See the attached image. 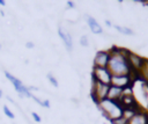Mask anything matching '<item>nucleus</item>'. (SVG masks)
I'll return each instance as SVG.
<instances>
[{"mask_svg":"<svg viewBox=\"0 0 148 124\" xmlns=\"http://www.w3.org/2000/svg\"><path fill=\"white\" fill-rule=\"evenodd\" d=\"M110 60L109 51H98L94 58V67H108Z\"/></svg>","mask_w":148,"mask_h":124,"instance_id":"7","label":"nucleus"},{"mask_svg":"<svg viewBox=\"0 0 148 124\" xmlns=\"http://www.w3.org/2000/svg\"><path fill=\"white\" fill-rule=\"evenodd\" d=\"M67 6H68L69 8H75V5H74L73 1H67Z\"/></svg>","mask_w":148,"mask_h":124,"instance_id":"22","label":"nucleus"},{"mask_svg":"<svg viewBox=\"0 0 148 124\" xmlns=\"http://www.w3.org/2000/svg\"><path fill=\"white\" fill-rule=\"evenodd\" d=\"M123 90L121 88H118V87H114V86H110L109 88V92H108V96L106 99L111 100V101H117L119 102L121 95H123Z\"/></svg>","mask_w":148,"mask_h":124,"instance_id":"10","label":"nucleus"},{"mask_svg":"<svg viewBox=\"0 0 148 124\" xmlns=\"http://www.w3.org/2000/svg\"><path fill=\"white\" fill-rule=\"evenodd\" d=\"M109 88H110V85H104V83H101V82L91 79V93H90V96H91L92 101L96 104H98L101 101L105 100L106 96H108Z\"/></svg>","mask_w":148,"mask_h":124,"instance_id":"3","label":"nucleus"},{"mask_svg":"<svg viewBox=\"0 0 148 124\" xmlns=\"http://www.w3.org/2000/svg\"><path fill=\"white\" fill-rule=\"evenodd\" d=\"M127 124H148V112L143 110L136 112L128 119Z\"/></svg>","mask_w":148,"mask_h":124,"instance_id":"8","label":"nucleus"},{"mask_svg":"<svg viewBox=\"0 0 148 124\" xmlns=\"http://www.w3.org/2000/svg\"><path fill=\"white\" fill-rule=\"evenodd\" d=\"M111 73L109 72L108 67H92L91 72V79L104 83V85H110L111 83Z\"/></svg>","mask_w":148,"mask_h":124,"instance_id":"4","label":"nucleus"},{"mask_svg":"<svg viewBox=\"0 0 148 124\" xmlns=\"http://www.w3.org/2000/svg\"><path fill=\"white\" fill-rule=\"evenodd\" d=\"M5 75H6V78L13 83V86H14V88H15V90L20 94V96H28V97H31L32 96V94L29 92V89H28V87L27 86H24L17 78H15L14 75H12L9 72H7V71H5Z\"/></svg>","mask_w":148,"mask_h":124,"instance_id":"6","label":"nucleus"},{"mask_svg":"<svg viewBox=\"0 0 148 124\" xmlns=\"http://www.w3.org/2000/svg\"><path fill=\"white\" fill-rule=\"evenodd\" d=\"M0 49H1V45H0Z\"/></svg>","mask_w":148,"mask_h":124,"instance_id":"26","label":"nucleus"},{"mask_svg":"<svg viewBox=\"0 0 148 124\" xmlns=\"http://www.w3.org/2000/svg\"><path fill=\"white\" fill-rule=\"evenodd\" d=\"M97 107L99 108V110L102 111V114L111 122V121H114L119 117L123 116V111H124V108L121 107V104L117 101H111L109 99H105L103 101H101Z\"/></svg>","mask_w":148,"mask_h":124,"instance_id":"2","label":"nucleus"},{"mask_svg":"<svg viewBox=\"0 0 148 124\" xmlns=\"http://www.w3.org/2000/svg\"><path fill=\"white\" fill-rule=\"evenodd\" d=\"M0 5H1V6H5V5H6V1H5V0H0Z\"/></svg>","mask_w":148,"mask_h":124,"instance_id":"24","label":"nucleus"},{"mask_svg":"<svg viewBox=\"0 0 148 124\" xmlns=\"http://www.w3.org/2000/svg\"><path fill=\"white\" fill-rule=\"evenodd\" d=\"M31 97H32V99H34V100H35V101H36V102H37L38 104H40V105H43V101H42L40 99H38V97H37V96H35V95H32Z\"/></svg>","mask_w":148,"mask_h":124,"instance_id":"19","label":"nucleus"},{"mask_svg":"<svg viewBox=\"0 0 148 124\" xmlns=\"http://www.w3.org/2000/svg\"><path fill=\"white\" fill-rule=\"evenodd\" d=\"M47 80L51 82V85H52V86L58 87V81H57V79H56L51 73H49V74H47Z\"/></svg>","mask_w":148,"mask_h":124,"instance_id":"15","label":"nucleus"},{"mask_svg":"<svg viewBox=\"0 0 148 124\" xmlns=\"http://www.w3.org/2000/svg\"><path fill=\"white\" fill-rule=\"evenodd\" d=\"M25 46H27V48H29V49H32V48L35 46V44H34L32 42H27V44H25Z\"/></svg>","mask_w":148,"mask_h":124,"instance_id":"21","label":"nucleus"},{"mask_svg":"<svg viewBox=\"0 0 148 124\" xmlns=\"http://www.w3.org/2000/svg\"><path fill=\"white\" fill-rule=\"evenodd\" d=\"M80 44L83 45V46H88L89 45V42H88V37L87 36H82L80 38Z\"/></svg>","mask_w":148,"mask_h":124,"instance_id":"17","label":"nucleus"},{"mask_svg":"<svg viewBox=\"0 0 148 124\" xmlns=\"http://www.w3.org/2000/svg\"><path fill=\"white\" fill-rule=\"evenodd\" d=\"M42 107L50 108V101H49V100H44V101H43V105H42Z\"/></svg>","mask_w":148,"mask_h":124,"instance_id":"20","label":"nucleus"},{"mask_svg":"<svg viewBox=\"0 0 148 124\" xmlns=\"http://www.w3.org/2000/svg\"><path fill=\"white\" fill-rule=\"evenodd\" d=\"M1 96H2V90L0 89V97H1Z\"/></svg>","mask_w":148,"mask_h":124,"instance_id":"25","label":"nucleus"},{"mask_svg":"<svg viewBox=\"0 0 148 124\" xmlns=\"http://www.w3.org/2000/svg\"><path fill=\"white\" fill-rule=\"evenodd\" d=\"M86 19H87V23H88V25H89L90 30H91L94 34H102V31H103L102 27L99 25V23H98V22H97L92 16L87 15V16H86Z\"/></svg>","mask_w":148,"mask_h":124,"instance_id":"11","label":"nucleus"},{"mask_svg":"<svg viewBox=\"0 0 148 124\" xmlns=\"http://www.w3.org/2000/svg\"><path fill=\"white\" fill-rule=\"evenodd\" d=\"M105 24H106L108 27H111V22H110V21H108V20L105 21Z\"/></svg>","mask_w":148,"mask_h":124,"instance_id":"23","label":"nucleus"},{"mask_svg":"<svg viewBox=\"0 0 148 124\" xmlns=\"http://www.w3.org/2000/svg\"><path fill=\"white\" fill-rule=\"evenodd\" d=\"M135 78L133 75H112L110 86H114L121 89H126L133 86Z\"/></svg>","mask_w":148,"mask_h":124,"instance_id":"5","label":"nucleus"},{"mask_svg":"<svg viewBox=\"0 0 148 124\" xmlns=\"http://www.w3.org/2000/svg\"><path fill=\"white\" fill-rule=\"evenodd\" d=\"M58 34H59V36L61 37V39L64 41L65 46L67 48V51H68V52H71V51H72V49H73V41H72V36H71L67 31H65L62 28H59V29H58Z\"/></svg>","mask_w":148,"mask_h":124,"instance_id":"9","label":"nucleus"},{"mask_svg":"<svg viewBox=\"0 0 148 124\" xmlns=\"http://www.w3.org/2000/svg\"><path fill=\"white\" fill-rule=\"evenodd\" d=\"M114 28L120 32V34H124V35H133L134 34V31L132 30V29H130V28H127V27H121V25H114Z\"/></svg>","mask_w":148,"mask_h":124,"instance_id":"13","label":"nucleus"},{"mask_svg":"<svg viewBox=\"0 0 148 124\" xmlns=\"http://www.w3.org/2000/svg\"><path fill=\"white\" fill-rule=\"evenodd\" d=\"M31 116H32V118L35 119V122H37V123H39L42 119H40V117H39V115L38 114H36V112H31Z\"/></svg>","mask_w":148,"mask_h":124,"instance_id":"18","label":"nucleus"},{"mask_svg":"<svg viewBox=\"0 0 148 124\" xmlns=\"http://www.w3.org/2000/svg\"><path fill=\"white\" fill-rule=\"evenodd\" d=\"M109 52L110 60L108 64V70L111 75H132V70L127 61L128 50L112 46Z\"/></svg>","mask_w":148,"mask_h":124,"instance_id":"1","label":"nucleus"},{"mask_svg":"<svg viewBox=\"0 0 148 124\" xmlns=\"http://www.w3.org/2000/svg\"><path fill=\"white\" fill-rule=\"evenodd\" d=\"M136 76L148 85V59H145V64H143L141 71L138 73Z\"/></svg>","mask_w":148,"mask_h":124,"instance_id":"12","label":"nucleus"},{"mask_svg":"<svg viewBox=\"0 0 148 124\" xmlns=\"http://www.w3.org/2000/svg\"><path fill=\"white\" fill-rule=\"evenodd\" d=\"M3 112H5V115H6L7 117H9V118H12V119L15 117V116H14V114L9 110V108H8L7 105H5V107H3Z\"/></svg>","mask_w":148,"mask_h":124,"instance_id":"16","label":"nucleus"},{"mask_svg":"<svg viewBox=\"0 0 148 124\" xmlns=\"http://www.w3.org/2000/svg\"><path fill=\"white\" fill-rule=\"evenodd\" d=\"M127 119L124 117V116H121V117H119V118H117V119H114V121H111V123L112 124H127Z\"/></svg>","mask_w":148,"mask_h":124,"instance_id":"14","label":"nucleus"}]
</instances>
